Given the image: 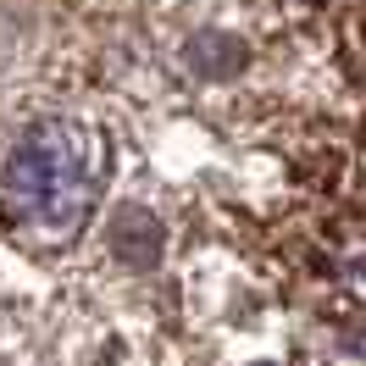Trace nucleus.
Returning a JSON list of instances; mask_svg holds the SVG:
<instances>
[{
	"label": "nucleus",
	"mask_w": 366,
	"mask_h": 366,
	"mask_svg": "<svg viewBox=\"0 0 366 366\" xmlns=\"http://www.w3.org/2000/svg\"><path fill=\"white\" fill-rule=\"evenodd\" d=\"M112 178V134L72 106H45L0 139V233L23 250L84 239Z\"/></svg>",
	"instance_id": "f257e3e1"
}]
</instances>
